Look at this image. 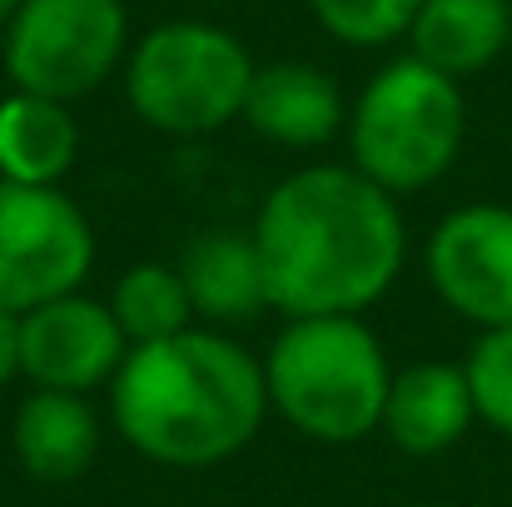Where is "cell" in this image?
Here are the masks:
<instances>
[{
	"label": "cell",
	"instance_id": "1",
	"mask_svg": "<svg viewBox=\"0 0 512 507\" xmlns=\"http://www.w3.org/2000/svg\"><path fill=\"white\" fill-rule=\"evenodd\" d=\"M269 304L284 319L363 314L408 259L403 209L353 165H309L284 174L249 229Z\"/></svg>",
	"mask_w": 512,
	"mask_h": 507
},
{
	"label": "cell",
	"instance_id": "2",
	"mask_svg": "<svg viewBox=\"0 0 512 507\" xmlns=\"http://www.w3.org/2000/svg\"><path fill=\"white\" fill-rule=\"evenodd\" d=\"M264 413V363L219 329L135 343L110 383L120 438L165 468H214L244 453Z\"/></svg>",
	"mask_w": 512,
	"mask_h": 507
},
{
	"label": "cell",
	"instance_id": "3",
	"mask_svg": "<svg viewBox=\"0 0 512 507\" xmlns=\"http://www.w3.org/2000/svg\"><path fill=\"white\" fill-rule=\"evenodd\" d=\"M388 383V353L363 314L289 319L264 358L269 408L294 433L334 448L383 428Z\"/></svg>",
	"mask_w": 512,
	"mask_h": 507
},
{
	"label": "cell",
	"instance_id": "4",
	"mask_svg": "<svg viewBox=\"0 0 512 507\" xmlns=\"http://www.w3.org/2000/svg\"><path fill=\"white\" fill-rule=\"evenodd\" d=\"M348 165L393 199L438 184L468 135V105L458 80L403 55L383 65L348 105Z\"/></svg>",
	"mask_w": 512,
	"mask_h": 507
},
{
	"label": "cell",
	"instance_id": "5",
	"mask_svg": "<svg viewBox=\"0 0 512 507\" xmlns=\"http://www.w3.org/2000/svg\"><path fill=\"white\" fill-rule=\"evenodd\" d=\"M254 55L239 35L209 20H165L125 55L130 110L174 140L214 135L229 120H244Z\"/></svg>",
	"mask_w": 512,
	"mask_h": 507
},
{
	"label": "cell",
	"instance_id": "6",
	"mask_svg": "<svg viewBox=\"0 0 512 507\" xmlns=\"http://www.w3.org/2000/svg\"><path fill=\"white\" fill-rule=\"evenodd\" d=\"M130 50L125 0H25L5 25V75L25 95L85 100Z\"/></svg>",
	"mask_w": 512,
	"mask_h": 507
},
{
	"label": "cell",
	"instance_id": "7",
	"mask_svg": "<svg viewBox=\"0 0 512 507\" xmlns=\"http://www.w3.org/2000/svg\"><path fill=\"white\" fill-rule=\"evenodd\" d=\"M90 264L95 229L65 189L0 179V309L30 314L80 294Z\"/></svg>",
	"mask_w": 512,
	"mask_h": 507
},
{
	"label": "cell",
	"instance_id": "8",
	"mask_svg": "<svg viewBox=\"0 0 512 507\" xmlns=\"http://www.w3.org/2000/svg\"><path fill=\"white\" fill-rule=\"evenodd\" d=\"M433 294L478 329L512 324V209L463 204L438 219L423 249Z\"/></svg>",
	"mask_w": 512,
	"mask_h": 507
},
{
	"label": "cell",
	"instance_id": "9",
	"mask_svg": "<svg viewBox=\"0 0 512 507\" xmlns=\"http://www.w3.org/2000/svg\"><path fill=\"white\" fill-rule=\"evenodd\" d=\"M125 353H130L125 329L115 324L110 304L90 294H65L20 314V373L35 388L85 398L115 383Z\"/></svg>",
	"mask_w": 512,
	"mask_h": 507
},
{
	"label": "cell",
	"instance_id": "10",
	"mask_svg": "<svg viewBox=\"0 0 512 507\" xmlns=\"http://www.w3.org/2000/svg\"><path fill=\"white\" fill-rule=\"evenodd\" d=\"M244 125L284 150H319L348 125V105L334 75L309 60H269L249 80Z\"/></svg>",
	"mask_w": 512,
	"mask_h": 507
},
{
	"label": "cell",
	"instance_id": "11",
	"mask_svg": "<svg viewBox=\"0 0 512 507\" xmlns=\"http://www.w3.org/2000/svg\"><path fill=\"white\" fill-rule=\"evenodd\" d=\"M478 423V403L468 388L463 363H408L393 373L388 383V403H383V433L393 448L413 453V458H433L448 453L453 443H463V433Z\"/></svg>",
	"mask_w": 512,
	"mask_h": 507
},
{
	"label": "cell",
	"instance_id": "12",
	"mask_svg": "<svg viewBox=\"0 0 512 507\" xmlns=\"http://www.w3.org/2000/svg\"><path fill=\"white\" fill-rule=\"evenodd\" d=\"M179 279L189 289L194 319H204V329H229V324H254L269 304V284H264V264L249 234L234 229H209L199 239L184 244L179 254Z\"/></svg>",
	"mask_w": 512,
	"mask_h": 507
},
{
	"label": "cell",
	"instance_id": "13",
	"mask_svg": "<svg viewBox=\"0 0 512 507\" xmlns=\"http://www.w3.org/2000/svg\"><path fill=\"white\" fill-rule=\"evenodd\" d=\"M10 443H15V458H20L25 478L75 483V478H85V468L100 453V418L80 393L35 388L15 408Z\"/></svg>",
	"mask_w": 512,
	"mask_h": 507
},
{
	"label": "cell",
	"instance_id": "14",
	"mask_svg": "<svg viewBox=\"0 0 512 507\" xmlns=\"http://www.w3.org/2000/svg\"><path fill=\"white\" fill-rule=\"evenodd\" d=\"M408 40L413 60L468 80L512 50V0H423Z\"/></svg>",
	"mask_w": 512,
	"mask_h": 507
},
{
	"label": "cell",
	"instance_id": "15",
	"mask_svg": "<svg viewBox=\"0 0 512 507\" xmlns=\"http://www.w3.org/2000/svg\"><path fill=\"white\" fill-rule=\"evenodd\" d=\"M80 155V125L65 100L10 90L0 100V179L60 184Z\"/></svg>",
	"mask_w": 512,
	"mask_h": 507
},
{
	"label": "cell",
	"instance_id": "16",
	"mask_svg": "<svg viewBox=\"0 0 512 507\" xmlns=\"http://www.w3.org/2000/svg\"><path fill=\"white\" fill-rule=\"evenodd\" d=\"M110 314L125 329L130 348L135 343H160L184 329H194V304L179 279V264H135L115 279L110 289Z\"/></svg>",
	"mask_w": 512,
	"mask_h": 507
},
{
	"label": "cell",
	"instance_id": "17",
	"mask_svg": "<svg viewBox=\"0 0 512 507\" xmlns=\"http://www.w3.org/2000/svg\"><path fill=\"white\" fill-rule=\"evenodd\" d=\"M309 10L339 45L378 50L413 30V15L423 10V0H309Z\"/></svg>",
	"mask_w": 512,
	"mask_h": 507
},
{
	"label": "cell",
	"instance_id": "18",
	"mask_svg": "<svg viewBox=\"0 0 512 507\" xmlns=\"http://www.w3.org/2000/svg\"><path fill=\"white\" fill-rule=\"evenodd\" d=\"M463 373H468L478 418L512 438V324L508 329H483V338L473 343V353L463 363Z\"/></svg>",
	"mask_w": 512,
	"mask_h": 507
},
{
	"label": "cell",
	"instance_id": "19",
	"mask_svg": "<svg viewBox=\"0 0 512 507\" xmlns=\"http://www.w3.org/2000/svg\"><path fill=\"white\" fill-rule=\"evenodd\" d=\"M20 373V314L0 309V388Z\"/></svg>",
	"mask_w": 512,
	"mask_h": 507
},
{
	"label": "cell",
	"instance_id": "20",
	"mask_svg": "<svg viewBox=\"0 0 512 507\" xmlns=\"http://www.w3.org/2000/svg\"><path fill=\"white\" fill-rule=\"evenodd\" d=\"M20 5H25V0H0V30H5V25H10V15H15V10H20Z\"/></svg>",
	"mask_w": 512,
	"mask_h": 507
}]
</instances>
